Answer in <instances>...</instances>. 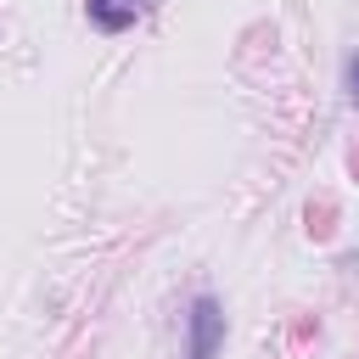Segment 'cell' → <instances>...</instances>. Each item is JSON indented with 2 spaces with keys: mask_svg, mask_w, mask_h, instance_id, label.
Listing matches in <instances>:
<instances>
[{
  "mask_svg": "<svg viewBox=\"0 0 359 359\" xmlns=\"http://www.w3.org/2000/svg\"><path fill=\"white\" fill-rule=\"evenodd\" d=\"M342 90H348V107H359V50L342 56Z\"/></svg>",
  "mask_w": 359,
  "mask_h": 359,
  "instance_id": "obj_3",
  "label": "cell"
},
{
  "mask_svg": "<svg viewBox=\"0 0 359 359\" xmlns=\"http://www.w3.org/2000/svg\"><path fill=\"white\" fill-rule=\"evenodd\" d=\"M224 348V309L213 292H196L185 309V359H219Z\"/></svg>",
  "mask_w": 359,
  "mask_h": 359,
  "instance_id": "obj_1",
  "label": "cell"
},
{
  "mask_svg": "<svg viewBox=\"0 0 359 359\" xmlns=\"http://www.w3.org/2000/svg\"><path fill=\"white\" fill-rule=\"evenodd\" d=\"M84 17H90V28H101V34H129V28L146 17V0H84Z\"/></svg>",
  "mask_w": 359,
  "mask_h": 359,
  "instance_id": "obj_2",
  "label": "cell"
}]
</instances>
